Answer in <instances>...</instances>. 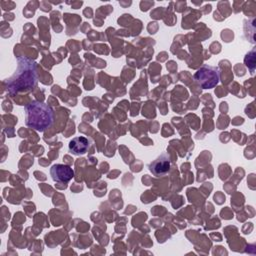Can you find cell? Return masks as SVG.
Wrapping results in <instances>:
<instances>
[{
	"label": "cell",
	"instance_id": "cell-1",
	"mask_svg": "<svg viewBox=\"0 0 256 256\" xmlns=\"http://www.w3.org/2000/svg\"><path fill=\"white\" fill-rule=\"evenodd\" d=\"M15 73L6 80V88L11 95L20 92H29L36 87L38 76L36 63L26 57L17 58Z\"/></svg>",
	"mask_w": 256,
	"mask_h": 256
},
{
	"label": "cell",
	"instance_id": "cell-2",
	"mask_svg": "<svg viewBox=\"0 0 256 256\" xmlns=\"http://www.w3.org/2000/svg\"><path fill=\"white\" fill-rule=\"evenodd\" d=\"M54 122V111L46 103L33 100L25 106V124L36 131L47 130Z\"/></svg>",
	"mask_w": 256,
	"mask_h": 256
},
{
	"label": "cell",
	"instance_id": "cell-3",
	"mask_svg": "<svg viewBox=\"0 0 256 256\" xmlns=\"http://www.w3.org/2000/svg\"><path fill=\"white\" fill-rule=\"evenodd\" d=\"M193 78L203 89H210L214 88L218 84L220 72L216 66L204 64L195 72Z\"/></svg>",
	"mask_w": 256,
	"mask_h": 256
},
{
	"label": "cell",
	"instance_id": "cell-4",
	"mask_svg": "<svg viewBox=\"0 0 256 256\" xmlns=\"http://www.w3.org/2000/svg\"><path fill=\"white\" fill-rule=\"evenodd\" d=\"M50 175L55 182L68 183L74 177V171L68 165L54 164L50 168Z\"/></svg>",
	"mask_w": 256,
	"mask_h": 256
},
{
	"label": "cell",
	"instance_id": "cell-5",
	"mask_svg": "<svg viewBox=\"0 0 256 256\" xmlns=\"http://www.w3.org/2000/svg\"><path fill=\"white\" fill-rule=\"evenodd\" d=\"M149 170L156 177H160L168 173L170 170V159L168 154L162 153L155 160H153L149 164Z\"/></svg>",
	"mask_w": 256,
	"mask_h": 256
},
{
	"label": "cell",
	"instance_id": "cell-6",
	"mask_svg": "<svg viewBox=\"0 0 256 256\" xmlns=\"http://www.w3.org/2000/svg\"><path fill=\"white\" fill-rule=\"evenodd\" d=\"M69 151L74 155L85 154L90 148V140L84 136L74 137L68 144Z\"/></svg>",
	"mask_w": 256,
	"mask_h": 256
},
{
	"label": "cell",
	"instance_id": "cell-7",
	"mask_svg": "<svg viewBox=\"0 0 256 256\" xmlns=\"http://www.w3.org/2000/svg\"><path fill=\"white\" fill-rule=\"evenodd\" d=\"M255 49L250 51L245 57V64L250 69V73L253 74L255 70Z\"/></svg>",
	"mask_w": 256,
	"mask_h": 256
}]
</instances>
